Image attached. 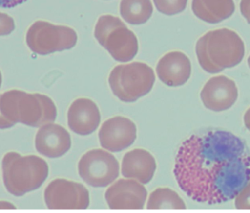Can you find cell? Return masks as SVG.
<instances>
[{"label":"cell","mask_w":250,"mask_h":213,"mask_svg":"<svg viewBox=\"0 0 250 213\" xmlns=\"http://www.w3.org/2000/svg\"><path fill=\"white\" fill-rule=\"evenodd\" d=\"M156 73L159 79L167 86H181L191 76V62L184 53L171 51L159 60Z\"/></svg>","instance_id":"cell-15"},{"label":"cell","mask_w":250,"mask_h":213,"mask_svg":"<svg viewBox=\"0 0 250 213\" xmlns=\"http://www.w3.org/2000/svg\"><path fill=\"white\" fill-rule=\"evenodd\" d=\"M174 174L180 188L194 201L226 202L250 180V150L227 131L193 135L178 150Z\"/></svg>","instance_id":"cell-1"},{"label":"cell","mask_w":250,"mask_h":213,"mask_svg":"<svg viewBox=\"0 0 250 213\" xmlns=\"http://www.w3.org/2000/svg\"><path fill=\"white\" fill-rule=\"evenodd\" d=\"M14 125L11 122L7 120L5 118L2 116V113L0 112V129H10L13 127Z\"/></svg>","instance_id":"cell-25"},{"label":"cell","mask_w":250,"mask_h":213,"mask_svg":"<svg viewBox=\"0 0 250 213\" xmlns=\"http://www.w3.org/2000/svg\"><path fill=\"white\" fill-rule=\"evenodd\" d=\"M100 122V110L97 104L90 98L76 99L68 109V126L77 135H90L98 129Z\"/></svg>","instance_id":"cell-14"},{"label":"cell","mask_w":250,"mask_h":213,"mask_svg":"<svg viewBox=\"0 0 250 213\" xmlns=\"http://www.w3.org/2000/svg\"><path fill=\"white\" fill-rule=\"evenodd\" d=\"M156 162L149 151L137 148L124 155L121 163V173L124 177L135 179L146 185L153 179Z\"/></svg>","instance_id":"cell-16"},{"label":"cell","mask_w":250,"mask_h":213,"mask_svg":"<svg viewBox=\"0 0 250 213\" xmlns=\"http://www.w3.org/2000/svg\"><path fill=\"white\" fill-rule=\"evenodd\" d=\"M2 73L0 71V88H1V85H2Z\"/></svg>","instance_id":"cell-28"},{"label":"cell","mask_w":250,"mask_h":213,"mask_svg":"<svg viewBox=\"0 0 250 213\" xmlns=\"http://www.w3.org/2000/svg\"><path fill=\"white\" fill-rule=\"evenodd\" d=\"M35 145L39 154L48 158H58L66 154L71 147L69 132L61 125L46 123L36 134Z\"/></svg>","instance_id":"cell-13"},{"label":"cell","mask_w":250,"mask_h":213,"mask_svg":"<svg viewBox=\"0 0 250 213\" xmlns=\"http://www.w3.org/2000/svg\"><path fill=\"white\" fill-rule=\"evenodd\" d=\"M241 14L250 24V0H241L240 3Z\"/></svg>","instance_id":"cell-23"},{"label":"cell","mask_w":250,"mask_h":213,"mask_svg":"<svg viewBox=\"0 0 250 213\" xmlns=\"http://www.w3.org/2000/svg\"><path fill=\"white\" fill-rule=\"evenodd\" d=\"M247 62H248L249 67L250 68V55L249 56L248 60H247Z\"/></svg>","instance_id":"cell-29"},{"label":"cell","mask_w":250,"mask_h":213,"mask_svg":"<svg viewBox=\"0 0 250 213\" xmlns=\"http://www.w3.org/2000/svg\"><path fill=\"white\" fill-rule=\"evenodd\" d=\"M238 95L235 82L225 76L210 78L200 93V98L205 107L213 112H222L230 108Z\"/></svg>","instance_id":"cell-12"},{"label":"cell","mask_w":250,"mask_h":213,"mask_svg":"<svg viewBox=\"0 0 250 213\" xmlns=\"http://www.w3.org/2000/svg\"><path fill=\"white\" fill-rule=\"evenodd\" d=\"M155 81L153 69L141 62L118 65L112 69L109 77L112 93L124 102H134L147 95Z\"/></svg>","instance_id":"cell-5"},{"label":"cell","mask_w":250,"mask_h":213,"mask_svg":"<svg viewBox=\"0 0 250 213\" xmlns=\"http://www.w3.org/2000/svg\"><path fill=\"white\" fill-rule=\"evenodd\" d=\"M78 171L80 177L90 186L106 188L119 176V163L105 150H90L80 159Z\"/></svg>","instance_id":"cell-8"},{"label":"cell","mask_w":250,"mask_h":213,"mask_svg":"<svg viewBox=\"0 0 250 213\" xmlns=\"http://www.w3.org/2000/svg\"><path fill=\"white\" fill-rule=\"evenodd\" d=\"M147 197V189L143 184L128 178L117 181L105 193L111 210H143Z\"/></svg>","instance_id":"cell-10"},{"label":"cell","mask_w":250,"mask_h":213,"mask_svg":"<svg viewBox=\"0 0 250 213\" xmlns=\"http://www.w3.org/2000/svg\"><path fill=\"white\" fill-rule=\"evenodd\" d=\"M188 0H153L156 9L167 16L178 14L185 10Z\"/></svg>","instance_id":"cell-20"},{"label":"cell","mask_w":250,"mask_h":213,"mask_svg":"<svg viewBox=\"0 0 250 213\" xmlns=\"http://www.w3.org/2000/svg\"><path fill=\"white\" fill-rule=\"evenodd\" d=\"M94 35L116 61H131L138 52L137 37L116 16H100L95 27Z\"/></svg>","instance_id":"cell-6"},{"label":"cell","mask_w":250,"mask_h":213,"mask_svg":"<svg viewBox=\"0 0 250 213\" xmlns=\"http://www.w3.org/2000/svg\"><path fill=\"white\" fill-rule=\"evenodd\" d=\"M244 43L239 35L227 28L210 31L197 41L196 54L203 70L216 73L242 61Z\"/></svg>","instance_id":"cell-2"},{"label":"cell","mask_w":250,"mask_h":213,"mask_svg":"<svg viewBox=\"0 0 250 213\" xmlns=\"http://www.w3.org/2000/svg\"><path fill=\"white\" fill-rule=\"evenodd\" d=\"M191 9L203 22L218 24L230 17L235 7L233 0H192Z\"/></svg>","instance_id":"cell-17"},{"label":"cell","mask_w":250,"mask_h":213,"mask_svg":"<svg viewBox=\"0 0 250 213\" xmlns=\"http://www.w3.org/2000/svg\"><path fill=\"white\" fill-rule=\"evenodd\" d=\"M27 0H0V7H14L19 4H22Z\"/></svg>","instance_id":"cell-24"},{"label":"cell","mask_w":250,"mask_h":213,"mask_svg":"<svg viewBox=\"0 0 250 213\" xmlns=\"http://www.w3.org/2000/svg\"><path fill=\"white\" fill-rule=\"evenodd\" d=\"M137 126L128 118L115 116L104 122L99 132L102 148L119 152L131 146L137 138Z\"/></svg>","instance_id":"cell-11"},{"label":"cell","mask_w":250,"mask_h":213,"mask_svg":"<svg viewBox=\"0 0 250 213\" xmlns=\"http://www.w3.org/2000/svg\"><path fill=\"white\" fill-rule=\"evenodd\" d=\"M244 122L247 129L250 131V107L244 113Z\"/></svg>","instance_id":"cell-27"},{"label":"cell","mask_w":250,"mask_h":213,"mask_svg":"<svg viewBox=\"0 0 250 213\" xmlns=\"http://www.w3.org/2000/svg\"><path fill=\"white\" fill-rule=\"evenodd\" d=\"M17 207L14 204L8 201H0V210H16Z\"/></svg>","instance_id":"cell-26"},{"label":"cell","mask_w":250,"mask_h":213,"mask_svg":"<svg viewBox=\"0 0 250 213\" xmlns=\"http://www.w3.org/2000/svg\"><path fill=\"white\" fill-rule=\"evenodd\" d=\"M15 29L14 19L6 13H0V36L8 35Z\"/></svg>","instance_id":"cell-22"},{"label":"cell","mask_w":250,"mask_h":213,"mask_svg":"<svg viewBox=\"0 0 250 213\" xmlns=\"http://www.w3.org/2000/svg\"><path fill=\"white\" fill-rule=\"evenodd\" d=\"M153 11L150 0H121L120 4L121 16L130 24L146 23L151 17Z\"/></svg>","instance_id":"cell-18"},{"label":"cell","mask_w":250,"mask_h":213,"mask_svg":"<svg viewBox=\"0 0 250 213\" xmlns=\"http://www.w3.org/2000/svg\"><path fill=\"white\" fill-rule=\"evenodd\" d=\"M26 41L32 51L46 55L75 47L77 34L68 26H57L44 21H37L29 28Z\"/></svg>","instance_id":"cell-7"},{"label":"cell","mask_w":250,"mask_h":213,"mask_svg":"<svg viewBox=\"0 0 250 213\" xmlns=\"http://www.w3.org/2000/svg\"><path fill=\"white\" fill-rule=\"evenodd\" d=\"M182 198L169 188H159L151 192L147 204V210H185Z\"/></svg>","instance_id":"cell-19"},{"label":"cell","mask_w":250,"mask_h":213,"mask_svg":"<svg viewBox=\"0 0 250 213\" xmlns=\"http://www.w3.org/2000/svg\"><path fill=\"white\" fill-rule=\"evenodd\" d=\"M44 200L49 210H86L90 206L87 188L64 179H55L49 184L44 191Z\"/></svg>","instance_id":"cell-9"},{"label":"cell","mask_w":250,"mask_h":213,"mask_svg":"<svg viewBox=\"0 0 250 213\" xmlns=\"http://www.w3.org/2000/svg\"><path fill=\"white\" fill-rule=\"evenodd\" d=\"M235 205L238 210H250V180L235 196Z\"/></svg>","instance_id":"cell-21"},{"label":"cell","mask_w":250,"mask_h":213,"mask_svg":"<svg viewBox=\"0 0 250 213\" xmlns=\"http://www.w3.org/2000/svg\"><path fill=\"white\" fill-rule=\"evenodd\" d=\"M4 185L14 196L20 197L40 188L49 176V166L36 155L8 152L2 163Z\"/></svg>","instance_id":"cell-4"},{"label":"cell","mask_w":250,"mask_h":213,"mask_svg":"<svg viewBox=\"0 0 250 213\" xmlns=\"http://www.w3.org/2000/svg\"><path fill=\"white\" fill-rule=\"evenodd\" d=\"M0 112L8 121L41 127L54 123L58 111L52 98L42 94L11 90L0 94Z\"/></svg>","instance_id":"cell-3"}]
</instances>
